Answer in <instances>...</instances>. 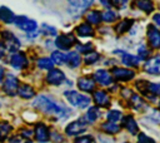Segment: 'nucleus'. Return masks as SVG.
Listing matches in <instances>:
<instances>
[{"label": "nucleus", "instance_id": "nucleus-1", "mask_svg": "<svg viewBox=\"0 0 160 143\" xmlns=\"http://www.w3.org/2000/svg\"><path fill=\"white\" fill-rule=\"evenodd\" d=\"M32 105L36 109H39L40 112H42L44 114L54 115L58 118H66L70 114V112L66 107H64L61 103H58L46 95H39L34 100Z\"/></svg>", "mask_w": 160, "mask_h": 143}, {"label": "nucleus", "instance_id": "nucleus-2", "mask_svg": "<svg viewBox=\"0 0 160 143\" xmlns=\"http://www.w3.org/2000/svg\"><path fill=\"white\" fill-rule=\"evenodd\" d=\"M64 95L68 99V102L71 105L76 107V108L85 109L90 104V98L88 95H85V94H81V93L76 92V90H66L64 93Z\"/></svg>", "mask_w": 160, "mask_h": 143}, {"label": "nucleus", "instance_id": "nucleus-3", "mask_svg": "<svg viewBox=\"0 0 160 143\" xmlns=\"http://www.w3.org/2000/svg\"><path fill=\"white\" fill-rule=\"evenodd\" d=\"M15 25L21 29L22 31L28 33V34H31V33H35L36 29H38V23L32 19H29L26 16H18L15 18Z\"/></svg>", "mask_w": 160, "mask_h": 143}, {"label": "nucleus", "instance_id": "nucleus-4", "mask_svg": "<svg viewBox=\"0 0 160 143\" xmlns=\"http://www.w3.org/2000/svg\"><path fill=\"white\" fill-rule=\"evenodd\" d=\"M86 128H88V123L84 119L79 118V119L72 120L71 123H69L65 128V132H66L68 135L74 137V135H79L81 133H84L86 130Z\"/></svg>", "mask_w": 160, "mask_h": 143}, {"label": "nucleus", "instance_id": "nucleus-5", "mask_svg": "<svg viewBox=\"0 0 160 143\" xmlns=\"http://www.w3.org/2000/svg\"><path fill=\"white\" fill-rule=\"evenodd\" d=\"M2 39H4V46L5 49H8L9 51H11L12 54L18 53L19 48H20V41L18 40V38L10 33V31H4L2 34Z\"/></svg>", "mask_w": 160, "mask_h": 143}, {"label": "nucleus", "instance_id": "nucleus-6", "mask_svg": "<svg viewBox=\"0 0 160 143\" xmlns=\"http://www.w3.org/2000/svg\"><path fill=\"white\" fill-rule=\"evenodd\" d=\"M76 43V39L72 34L68 33V34H61L59 35L56 39H55V45L58 49H61V50H69L72 45H75Z\"/></svg>", "mask_w": 160, "mask_h": 143}, {"label": "nucleus", "instance_id": "nucleus-7", "mask_svg": "<svg viewBox=\"0 0 160 143\" xmlns=\"http://www.w3.org/2000/svg\"><path fill=\"white\" fill-rule=\"evenodd\" d=\"M2 89L4 92L8 94V95H15L18 93V89H19V80L16 77H14L12 74H8L4 79V85H2Z\"/></svg>", "mask_w": 160, "mask_h": 143}, {"label": "nucleus", "instance_id": "nucleus-8", "mask_svg": "<svg viewBox=\"0 0 160 143\" xmlns=\"http://www.w3.org/2000/svg\"><path fill=\"white\" fill-rule=\"evenodd\" d=\"M144 70L149 74L160 75V55H155L148 59L144 64Z\"/></svg>", "mask_w": 160, "mask_h": 143}, {"label": "nucleus", "instance_id": "nucleus-9", "mask_svg": "<svg viewBox=\"0 0 160 143\" xmlns=\"http://www.w3.org/2000/svg\"><path fill=\"white\" fill-rule=\"evenodd\" d=\"M34 135H35V139L40 143H46L48 140H50L49 128L44 123H38L36 124V127L34 129Z\"/></svg>", "mask_w": 160, "mask_h": 143}, {"label": "nucleus", "instance_id": "nucleus-10", "mask_svg": "<svg viewBox=\"0 0 160 143\" xmlns=\"http://www.w3.org/2000/svg\"><path fill=\"white\" fill-rule=\"evenodd\" d=\"M111 77H114L116 80L128 82V80H131L135 77V73L132 70L125 69V68H114L111 70Z\"/></svg>", "mask_w": 160, "mask_h": 143}, {"label": "nucleus", "instance_id": "nucleus-11", "mask_svg": "<svg viewBox=\"0 0 160 143\" xmlns=\"http://www.w3.org/2000/svg\"><path fill=\"white\" fill-rule=\"evenodd\" d=\"M91 4H92V1H70V3H69V6H70L69 11H70L72 15L79 16V15H81L89 6H91Z\"/></svg>", "mask_w": 160, "mask_h": 143}, {"label": "nucleus", "instance_id": "nucleus-12", "mask_svg": "<svg viewBox=\"0 0 160 143\" xmlns=\"http://www.w3.org/2000/svg\"><path fill=\"white\" fill-rule=\"evenodd\" d=\"M65 79H66L65 78V74L60 69H51V70H49V73L46 75L48 83H50L52 85H59V84L64 83Z\"/></svg>", "mask_w": 160, "mask_h": 143}, {"label": "nucleus", "instance_id": "nucleus-13", "mask_svg": "<svg viewBox=\"0 0 160 143\" xmlns=\"http://www.w3.org/2000/svg\"><path fill=\"white\" fill-rule=\"evenodd\" d=\"M10 65L12 68H15V69H24V68H26L28 59H26L25 54L24 53H20V51L12 54L11 58H10Z\"/></svg>", "mask_w": 160, "mask_h": 143}, {"label": "nucleus", "instance_id": "nucleus-14", "mask_svg": "<svg viewBox=\"0 0 160 143\" xmlns=\"http://www.w3.org/2000/svg\"><path fill=\"white\" fill-rule=\"evenodd\" d=\"M94 79L95 82H98L100 85H110L112 83V77L111 74L105 70V69H98L94 73Z\"/></svg>", "mask_w": 160, "mask_h": 143}, {"label": "nucleus", "instance_id": "nucleus-15", "mask_svg": "<svg viewBox=\"0 0 160 143\" xmlns=\"http://www.w3.org/2000/svg\"><path fill=\"white\" fill-rule=\"evenodd\" d=\"M148 39H149L150 45L154 49L160 48V31L156 28H154L152 25H149V28H148Z\"/></svg>", "mask_w": 160, "mask_h": 143}, {"label": "nucleus", "instance_id": "nucleus-16", "mask_svg": "<svg viewBox=\"0 0 160 143\" xmlns=\"http://www.w3.org/2000/svg\"><path fill=\"white\" fill-rule=\"evenodd\" d=\"M78 87L82 92H92L95 88V80L89 77H81L78 79Z\"/></svg>", "mask_w": 160, "mask_h": 143}, {"label": "nucleus", "instance_id": "nucleus-17", "mask_svg": "<svg viewBox=\"0 0 160 143\" xmlns=\"http://www.w3.org/2000/svg\"><path fill=\"white\" fill-rule=\"evenodd\" d=\"M94 102L99 107H109L110 105V98L104 90H96L94 92Z\"/></svg>", "mask_w": 160, "mask_h": 143}, {"label": "nucleus", "instance_id": "nucleus-18", "mask_svg": "<svg viewBox=\"0 0 160 143\" xmlns=\"http://www.w3.org/2000/svg\"><path fill=\"white\" fill-rule=\"evenodd\" d=\"M122 125L125 127V129H128V132L130 134H136L139 128H138V124L135 122V119L131 117V115H126L124 119H122Z\"/></svg>", "mask_w": 160, "mask_h": 143}, {"label": "nucleus", "instance_id": "nucleus-19", "mask_svg": "<svg viewBox=\"0 0 160 143\" xmlns=\"http://www.w3.org/2000/svg\"><path fill=\"white\" fill-rule=\"evenodd\" d=\"M18 94L24 99H30V98H32L35 95V90L29 84H19Z\"/></svg>", "mask_w": 160, "mask_h": 143}, {"label": "nucleus", "instance_id": "nucleus-20", "mask_svg": "<svg viewBox=\"0 0 160 143\" xmlns=\"http://www.w3.org/2000/svg\"><path fill=\"white\" fill-rule=\"evenodd\" d=\"M121 61L122 64L128 65V66H138L139 65V61L140 59L132 54H129V53H122L121 51Z\"/></svg>", "mask_w": 160, "mask_h": 143}, {"label": "nucleus", "instance_id": "nucleus-21", "mask_svg": "<svg viewBox=\"0 0 160 143\" xmlns=\"http://www.w3.org/2000/svg\"><path fill=\"white\" fill-rule=\"evenodd\" d=\"M100 117V110L96 107H90L84 117V120L89 124V123H95Z\"/></svg>", "mask_w": 160, "mask_h": 143}, {"label": "nucleus", "instance_id": "nucleus-22", "mask_svg": "<svg viewBox=\"0 0 160 143\" xmlns=\"http://www.w3.org/2000/svg\"><path fill=\"white\" fill-rule=\"evenodd\" d=\"M75 31L79 36H92L94 35V30H92L91 25H89L88 23H82V24L78 25Z\"/></svg>", "mask_w": 160, "mask_h": 143}, {"label": "nucleus", "instance_id": "nucleus-23", "mask_svg": "<svg viewBox=\"0 0 160 143\" xmlns=\"http://www.w3.org/2000/svg\"><path fill=\"white\" fill-rule=\"evenodd\" d=\"M0 20L4 21V23H6V24H10V23H14L15 21V15L6 6H1L0 8Z\"/></svg>", "mask_w": 160, "mask_h": 143}, {"label": "nucleus", "instance_id": "nucleus-24", "mask_svg": "<svg viewBox=\"0 0 160 143\" xmlns=\"http://www.w3.org/2000/svg\"><path fill=\"white\" fill-rule=\"evenodd\" d=\"M66 63H68V65H69L70 68L75 69V68H78V66L80 65L81 58H80V55H79L76 51H70V53L66 55Z\"/></svg>", "mask_w": 160, "mask_h": 143}, {"label": "nucleus", "instance_id": "nucleus-25", "mask_svg": "<svg viewBox=\"0 0 160 143\" xmlns=\"http://www.w3.org/2000/svg\"><path fill=\"white\" fill-rule=\"evenodd\" d=\"M134 24V20L132 19H124V20H121L118 25H116V33L118 34H124L125 31H128L130 28H131V25Z\"/></svg>", "mask_w": 160, "mask_h": 143}, {"label": "nucleus", "instance_id": "nucleus-26", "mask_svg": "<svg viewBox=\"0 0 160 143\" xmlns=\"http://www.w3.org/2000/svg\"><path fill=\"white\" fill-rule=\"evenodd\" d=\"M50 59L52 60V63H54V64H58V65H62V64H65V63H66V55H65L62 51H60V50L52 51V53H51V58H50Z\"/></svg>", "mask_w": 160, "mask_h": 143}, {"label": "nucleus", "instance_id": "nucleus-27", "mask_svg": "<svg viewBox=\"0 0 160 143\" xmlns=\"http://www.w3.org/2000/svg\"><path fill=\"white\" fill-rule=\"evenodd\" d=\"M11 130V125L8 122H0V142H4Z\"/></svg>", "mask_w": 160, "mask_h": 143}, {"label": "nucleus", "instance_id": "nucleus-28", "mask_svg": "<svg viewBox=\"0 0 160 143\" xmlns=\"http://www.w3.org/2000/svg\"><path fill=\"white\" fill-rule=\"evenodd\" d=\"M86 20H88L90 24H99V23L102 20V18H101L100 11H98V10H91V11L88 13Z\"/></svg>", "mask_w": 160, "mask_h": 143}, {"label": "nucleus", "instance_id": "nucleus-29", "mask_svg": "<svg viewBox=\"0 0 160 143\" xmlns=\"http://www.w3.org/2000/svg\"><path fill=\"white\" fill-rule=\"evenodd\" d=\"M52 60L50 58H40L38 59V66L40 69H45V70H51L52 69Z\"/></svg>", "mask_w": 160, "mask_h": 143}, {"label": "nucleus", "instance_id": "nucleus-30", "mask_svg": "<svg viewBox=\"0 0 160 143\" xmlns=\"http://www.w3.org/2000/svg\"><path fill=\"white\" fill-rule=\"evenodd\" d=\"M106 118H108V122L110 123H116L121 119V112L118 110V109H111L106 114Z\"/></svg>", "mask_w": 160, "mask_h": 143}, {"label": "nucleus", "instance_id": "nucleus-31", "mask_svg": "<svg viewBox=\"0 0 160 143\" xmlns=\"http://www.w3.org/2000/svg\"><path fill=\"white\" fill-rule=\"evenodd\" d=\"M101 128H102V130H105L106 133H110V134L118 133L120 130V127L116 123H110V122H106V123L101 124Z\"/></svg>", "mask_w": 160, "mask_h": 143}, {"label": "nucleus", "instance_id": "nucleus-32", "mask_svg": "<svg viewBox=\"0 0 160 143\" xmlns=\"http://www.w3.org/2000/svg\"><path fill=\"white\" fill-rule=\"evenodd\" d=\"M99 58H100L99 53H96V51H91V53H89V54L85 55L84 61H85V64L89 65V64H94V63H96V61L99 60Z\"/></svg>", "mask_w": 160, "mask_h": 143}, {"label": "nucleus", "instance_id": "nucleus-33", "mask_svg": "<svg viewBox=\"0 0 160 143\" xmlns=\"http://www.w3.org/2000/svg\"><path fill=\"white\" fill-rule=\"evenodd\" d=\"M130 104L134 109H139L140 107L144 105V100L138 95V94H132L131 98H130Z\"/></svg>", "mask_w": 160, "mask_h": 143}, {"label": "nucleus", "instance_id": "nucleus-34", "mask_svg": "<svg viewBox=\"0 0 160 143\" xmlns=\"http://www.w3.org/2000/svg\"><path fill=\"white\" fill-rule=\"evenodd\" d=\"M136 5H138L139 9H141L145 13H151L152 9H154V5H152L151 1H138Z\"/></svg>", "mask_w": 160, "mask_h": 143}, {"label": "nucleus", "instance_id": "nucleus-35", "mask_svg": "<svg viewBox=\"0 0 160 143\" xmlns=\"http://www.w3.org/2000/svg\"><path fill=\"white\" fill-rule=\"evenodd\" d=\"M41 33L48 35V36H55L56 35V29H55V26H51V25H48V24H42L41 25Z\"/></svg>", "mask_w": 160, "mask_h": 143}, {"label": "nucleus", "instance_id": "nucleus-36", "mask_svg": "<svg viewBox=\"0 0 160 143\" xmlns=\"http://www.w3.org/2000/svg\"><path fill=\"white\" fill-rule=\"evenodd\" d=\"M101 18H102V20L106 21V23H111V21L116 20L118 15H116V13L112 11V10H106L104 14H101Z\"/></svg>", "mask_w": 160, "mask_h": 143}, {"label": "nucleus", "instance_id": "nucleus-37", "mask_svg": "<svg viewBox=\"0 0 160 143\" xmlns=\"http://www.w3.org/2000/svg\"><path fill=\"white\" fill-rule=\"evenodd\" d=\"M146 92H150L151 94L160 95V83H148Z\"/></svg>", "mask_w": 160, "mask_h": 143}, {"label": "nucleus", "instance_id": "nucleus-38", "mask_svg": "<svg viewBox=\"0 0 160 143\" xmlns=\"http://www.w3.org/2000/svg\"><path fill=\"white\" fill-rule=\"evenodd\" d=\"M76 50L80 51V53H88V54H89V51H90V53L92 51V45H91L90 43H86V44H78V45H76Z\"/></svg>", "mask_w": 160, "mask_h": 143}, {"label": "nucleus", "instance_id": "nucleus-39", "mask_svg": "<svg viewBox=\"0 0 160 143\" xmlns=\"http://www.w3.org/2000/svg\"><path fill=\"white\" fill-rule=\"evenodd\" d=\"M74 143H96L94 137L92 135H81V137H78Z\"/></svg>", "mask_w": 160, "mask_h": 143}, {"label": "nucleus", "instance_id": "nucleus-40", "mask_svg": "<svg viewBox=\"0 0 160 143\" xmlns=\"http://www.w3.org/2000/svg\"><path fill=\"white\" fill-rule=\"evenodd\" d=\"M148 56H149V50L146 49V46L145 45L139 46V49H138V58L139 59H148Z\"/></svg>", "mask_w": 160, "mask_h": 143}, {"label": "nucleus", "instance_id": "nucleus-41", "mask_svg": "<svg viewBox=\"0 0 160 143\" xmlns=\"http://www.w3.org/2000/svg\"><path fill=\"white\" fill-rule=\"evenodd\" d=\"M9 143H31L29 139L24 138L22 135H14L9 139Z\"/></svg>", "mask_w": 160, "mask_h": 143}, {"label": "nucleus", "instance_id": "nucleus-42", "mask_svg": "<svg viewBox=\"0 0 160 143\" xmlns=\"http://www.w3.org/2000/svg\"><path fill=\"white\" fill-rule=\"evenodd\" d=\"M138 143H155V140H154L152 138L148 137L146 134L140 133V134L138 135Z\"/></svg>", "mask_w": 160, "mask_h": 143}, {"label": "nucleus", "instance_id": "nucleus-43", "mask_svg": "<svg viewBox=\"0 0 160 143\" xmlns=\"http://www.w3.org/2000/svg\"><path fill=\"white\" fill-rule=\"evenodd\" d=\"M99 139L101 143H114V140L106 135H102V134H99Z\"/></svg>", "mask_w": 160, "mask_h": 143}, {"label": "nucleus", "instance_id": "nucleus-44", "mask_svg": "<svg viewBox=\"0 0 160 143\" xmlns=\"http://www.w3.org/2000/svg\"><path fill=\"white\" fill-rule=\"evenodd\" d=\"M50 137H51V138H54V140H55V142H62V137H61V135H59L56 132H55V133H52V134H50Z\"/></svg>", "mask_w": 160, "mask_h": 143}, {"label": "nucleus", "instance_id": "nucleus-45", "mask_svg": "<svg viewBox=\"0 0 160 143\" xmlns=\"http://www.w3.org/2000/svg\"><path fill=\"white\" fill-rule=\"evenodd\" d=\"M152 20H154V23H155L156 25L160 26V14H155V15L152 16Z\"/></svg>", "mask_w": 160, "mask_h": 143}, {"label": "nucleus", "instance_id": "nucleus-46", "mask_svg": "<svg viewBox=\"0 0 160 143\" xmlns=\"http://www.w3.org/2000/svg\"><path fill=\"white\" fill-rule=\"evenodd\" d=\"M4 54H5V46H4V43L0 40V59L4 56Z\"/></svg>", "mask_w": 160, "mask_h": 143}, {"label": "nucleus", "instance_id": "nucleus-47", "mask_svg": "<svg viewBox=\"0 0 160 143\" xmlns=\"http://www.w3.org/2000/svg\"><path fill=\"white\" fill-rule=\"evenodd\" d=\"M2 78H4V68L0 66V82L2 80Z\"/></svg>", "mask_w": 160, "mask_h": 143}]
</instances>
